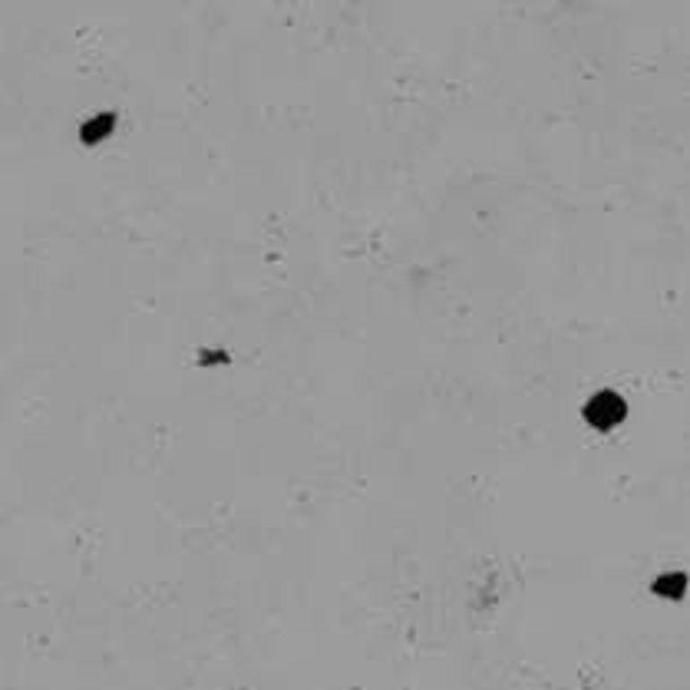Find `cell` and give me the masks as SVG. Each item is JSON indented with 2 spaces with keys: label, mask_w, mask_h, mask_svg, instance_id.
Here are the masks:
<instances>
[{
  "label": "cell",
  "mask_w": 690,
  "mask_h": 690,
  "mask_svg": "<svg viewBox=\"0 0 690 690\" xmlns=\"http://www.w3.org/2000/svg\"><path fill=\"white\" fill-rule=\"evenodd\" d=\"M631 417L625 393H618L615 387L594 390L592 397L582 403V420L588 423V430L594 433H611L618 426H625V420Z\"/></svg>",
  "instance_id": "1"
},
{
  "label": "cell",
  "mask_w": 690,
  "mask_h": 690,
  "mask_svg": "<svg viewBox=\"0 0 690 690\" xmlns=\"http://www.w3.org/2000/svg\"><path fill=\"white\" fill-rule=\"evenodd\" d=\"M116 122H119V113L116 109H103V113H93V116L80 126V139L87 142V146H97V142H106L113 132H116Z\"/></svg>",
  "instance_id": "2"
},
{
  "label": "cell",
  "mask_w": 690,
  "mask_h": 690,
  "mask_svg": "<svg viewBox=\"0 0 690 690\" xmlns=\"http://www.w3.org/2000/svg\"><path fill=\"white\" fill-rule=\"evenodd\" d=\"M651 592L658 598H668V602H684L687 598V575L680 568H670V572H661L654 582H651Z\"/></svg>",
  "instance_id": "3"
}]
</instances>
